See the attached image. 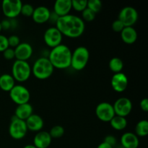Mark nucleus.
<instances>
[{
    "label": "nucleus",
    "instance_id": "1",
    "mask_svg": "<svg viewBox=\"0 0 148 148\" xmlns=\"http://www.w3.org/2000/svg\"><path fill=\"white\" fill-rule=\"evenodd\" d=\"M55 25L62 36L69 38L80 37L85 29V22L82 18L71 14L59 17Z\"/></svg>",
    "mask_w": 148,
    "mask_h": 148
},
{
    "label": "nucleus",
    "instance_id": "2",
    "mask_svg": "<svg viewBox=\"0 0 148 148\" xmlns=\"http://www.w3.org/2000/svg\"><path fill=\"white\" fill-rule=\"evenodd\" d=\"M72 51L67 46L61 44L51 49L49 52L48 59L53 68L59 69H67L71 66Z\"/></svg>",
    "mask_w": 148,
    "mask_h": 148
},
{
    "label": "nucleus",
    "instance_id": "3",
    "mask_svg": "<svg viewBox=\"0 0 148 148\" xmlns=\"http://www.w3.org/2000/svg\"><path fill=\"white\" fill-rule=\"evenodd\" d=\"M33 76L38 79H46L53 74L54 68L46 56L38 58L31 68Z\"/></svg>",
    "mask_w": 148,
    "mask_h": 148
},
{
    "label": "nucleus",
    "instance_id": "4",
    "mask_svg": "<svg viewBox=\"0 0 148 148\" xmlns=\"http://www.w3.org/2000/svg\"><path fill=\"white\" fill-rule=\"evenodd\" d=\"M90 59V52L85 46H79L72 52L71 66L75 71H81L86 67Z\"/></svg>",
    "mask_w": 148,
    "mask_h": 148
},
{
    "label": "nucleus",
    "instance_id": "5",
    "mask_svg": "<svg viewBox=\"0 0 148 148\" xmlns=\"http://www.w3.org/2000/svg\"><path fill=\"white\" fill-rule=\"evenodd\" d=\"M32 74L31 66L27 62L15 60L12 66V76L18 82H25Z\"/></svg>",
    "mask_w": 148,
    "mask_h": 148
},
{
    "label": "nucleus",
    "instance_id": "6",
    "mask_svg": "<svg viewBox=\"0 0 148 148\" xmlns=\"http://www.w3.org/2000/svg\"><path fill=\"white\" fill-rule=\"evenodd\" d=\"M27 131L25 121L13 116L9 126V134L10 137L15 140H20L25 137Z\"/></svg>",
    "mask_w": 148,
    "mask_h": 148
},
{
    "label": "nucleus",
    "instance_id": "7",
    "mask_svg": "<svg viewBox=\"0 0 148 148\" xmlns=\"http://www.w3.org/2000/svg\"><path fill=\"white\" fill-rule=\"evenodd\" d=\"M22 6L23 3L20 0H4L1 3V10L6 17L13 20L20 14Z\"/></svg>",
    "mask_w": 148,
    "mask_h": 148
},
{
    "label": "nucleus",
    "instance_id": "8",
    "mask_svg": "<svg viewBox=\"0 0 148 148\" xmlns=\"http://www.w3.org/2000/svg\"><path fill=\"white\" fill-rule=\"evenodd\" d=\"M9 92L11 100L17 106L29 103L30 93L28 89L23 85H15Z\"/></svg>",
    "mask_w": 148,
    "mask_h": 148
},
{
    "label": "nucleus",
    "instance_id": "9",
    "mask_svg": "<svg viewBox=\"0 0 148 148\" xmlns=\"http://www.w3.org/2000/svg\"><path fill=\"white\" fill-rule=\"evenodd\" d=\"M138 12L132 7H125L121 9L118 16L119 20L125 27H133L138 20Z\"/></svg>",
    "mask_w": 148,
    "mask_h": 148
},
{
    "label": "nucleus",
    "instance_id": "10",
    "mask_svg": "<svg viewBox=\"0 0 148 148\" xmlns=\"http://www.w3.org/2000/svg\"><path fill=\"white\" fill-rule=\"evenodd\" d=\"M95 115L100 121L103 122H110L116 116L113 105L108 102H101L98 104L95 108Z\"/></svg>",
    "mask_w": 148,
    "mask_h": 148
},
{
    "label": "nucleus",
    "instance_id": "11",
    "mask_svg": "<svg viewBox=\"0 0 148 148\" xmlns=\"http://www.w3.org/2000/svg\"><path fill=\"white\" fill-rule=\"evenodd\" d=\"M63 36L56 27H50L46 30L43 34V40L46 46L53 49L62 44Z\"/></svg>",
    "mask_w": 148,
    "mask_h": 148
},
{
    "label": "nucleus",
    "instance_id": "12",
    "mask_svg": "<svg viewBox=\"0 0 148 148\" xmlns=\"http://www.w3.org/2000/svg\"><path fill=\"white\" fill-rule=\"evenodd\" d=\"M113 107L116 116L126 118L132 111V103L128 98L121 97L115 101Z\"/></svg>",
    "mask_w": 148,
    "mask_h": 148
},
{
    "label": "nucleus",
    "instance_id": "13",
    "mask_svg": "<svg viewBox=\"0 0 148 148\" xmlns=\"http://www.w3.org/2000/svg\"><path fill=\"white\" fill-rule=\"evenodd\" d=\"M111 85L113 90L117 92H122L128 86V77L123 72L114 74L111 77Z\"/></svg>",
    "mask_w": 148,
    "mask_h": 148
},
{
    "label": "nucleus",
    "instance_id": "14",
    "mask_svg": "<svg viewBox=\"0 0 148 148\" xmlns=\"http://www.w3.org/2000/svg\"><path fill=\"white\" fill-rule=\"evenodd\" d=\"M16 60L27 62L30 59L33 53V49L31 45L28 43H20L15 49H14Z\"/></svg>",
    "mask_w": 148,
    "mask_h": 148
},
{
    "label": "nucleus",
    "instance_id": "15",
    "mask_svg": "<svg viewBox=\"0 0 148 148\" xmlns=\"http://www.w3.org/2000/svg\"><path fill=\"white\" fill-rule=\"evenodd\" d=\"M50 14L51 11L47 7L44 6H39L34 9V12L31 17L35 23L41 25L49 22Z\"/></svg>",
    "mask_w": 148,
    "mask_h": 148
},
{
    "label": "nucleus",
    "instance_id": "16",
    "mask_svg": "<svg viewBox=\"0 0 148 148\" xmlns=\"http://www.w3.org/2000/svg\"><path fill=\"white\" fill-rule=\"evenodd\" d=\"M52 138L46 131H40L36 133L33 138V145L36 148H48L51 144Z\"/></svg>",
    "mask_w": 148,
    "mask_h": 148
},
{
    "label": "nucleus",
    "instance_id": "17",
    "mask_svg": "<svg viewBox=\"0 0 148 148\" xmlns=\"http://www.w3.org/2000/svg\"><path fill=\"white\" fill-rule=\"evenodd\" d=\"M72 10V0H57L53 4V12L59 17H64Z\"/></svg>",
    "mask_w": 148,
    "mask_h": 148
},
{
    "label": "nucleus",
    "instance_id": "18",
    "mask_svg": "<svg viewBox=\"0 0 148 148\" xmlns=\"http://www.w3.org/2000/svg\"><path fill=\"white\" fill-rule=\"evenodd\" d=\"M120 143L123 148H137L140 145V140L134 133L127 132L121 135Z\"/></svg>",
    "mask_w": 148,
    "mask_h": 148
},
{
    "label": "nucleus",
    "instance_id": "19",
    "mask_svg": "<svg viewBox=\"0 0 148 148\" xmlns=\"http://www.w3.org/2000/svg\"><path fill=\"white\" fill-rule=\"evenodd\" d=\"M25 121L26 123L27 130L35 132H38L41 131L44 126L43 119L41 116L38 114H33Z\"/></svg>",
    "mask_w": 148,
    "mask_h": 148
},
{
    "label": "nucleus",
    "instance_id": "20",
    "mask_svg": "<svg viewBox=\"0 0 148 148\" xmlns=\"http://www.w3.org/2000/svg\"><path fill=\"white\" fill-rule=\"evenodd\" d=\"M33 114V108L29 103L17 106L14 111V116L23 121H26Z\"/></svg>",
    "mask_w": 148,
    "mask_h": 148
},
{
    "label": "nucleus",
    "instance_id": "21",
    "mask_svg": "<svg viewBox=\"0 0 148 148\" xmlns=\"http://www.w3.org/2000/svg\"><path fill=\"white\" fill-rule=\"evenodd\" d=\"M120 33L122 41L129 45L135 43L138 38L137 30L134 27H125Z\"/></svg>",
    "mask_w": 148,
    "mask_h": 148
},
{
    "label": "nucleus",
    "instance_id": "22",
    "mask_svg": "<svg viewBox=\"0 0 148 148\" xmlns=\"http://www.w3.org/2000/svg\"><path fill=\"white\" fill-rule=\"evenodd\" d=\"M15 85V80L10 74H3L0 75V88L3 91L10 92Z\"/></svg>",
    "mask_w": 148,
    "mask_h": 148
},
{
    "label": "nucleus",
    "instance_id": "23",
    "mask_svg": "<svg viewBox=\"0 0 148 148\" xmlns=\"http://www.w3.org/2000/svg\"><path fill=\"white\" fill-rule=\"evenodd\" d=\"M110 125L116 131H122L127 127V120L125 117L115 116L110 121Z\"/></svg>",
    "mask_w": 148,
    "mask_h": 148
},
{
    "label": "nucleus",
    "instance_id": "24",
    "mask_svg": "<svg viewBox=\"0 0 148 148\" xmlns=\"http://www.w3.org/2000/svg\"><path fill=\"white\" fill-rule=\"evenodd\" d=\"M134 134L137 137H144L148 134V121L146 119L140 120L136 124L135 129H134Z\"/></svg>",
    "mask_w": 148,
    "mask_h": 148
},
{
    "label": "nucleus",
    "instance_id": "25",
    "mask_svg": "<svg viewBox=\"0 0 148 148\" xmlns=\"http://www.w3.org/2000/svg\"><path fill=\"white\" fill-rule=\"evenodd\" d=\"M110 70L114 74L122 72L123 68H124V63L123 61L119 57H113L109 61L108 64Z\"/></svg>",
    "mask_w": 148,
    "mask_h": 148
},
{
    "label": "nucleus",
    "instance_id": "26",
    "mask_svg": "<svg viewBox=\"0 0 148 148\" xmlns=\"http://www.w3.org/2000/svg\"><path fill=\"white\" fill-rule=\"evenodd\" d=\"M64 132V129L62 126L55 125L51 129L50 132L49 133L52 139H59L63 137Z\"/></svg>",
    "mask_w": 148,
    "mask_h": 148
},
{
    "label": "nucleus",
    "instance_id": "27",
    "mask_svg": "<svg viewBox=\"0 0 148 148\" xmlns=\"http://www.w3.org/2000/svg\"><path fill=\"white\" fill-rule=\"evenodd\" d=\"M102 2L100 0H90L87 3V8L93 12L95 14L99 12L102 9Z\"/></svg>",
    "mask_w": 148,
    "mask_h": 148
},
{
    "label": "nucleus",
    "instance_id": "28",
    "mask_svg": "<svg viewBox=\"0 0 148 148\" xmlns=\"http://www.w3.org/2000/svg\"><path fill=\"white\" fill-rule=\"evenodd\" d=\"M87 0H72V9L82 12L87 8Z\"/></svg>",
    "mask_w": 148,
    "mask_h": 148
},
{
    "label": "nucleus",
    "instance_id": "29",
    "mask_svg": "<svg viewBox=\"0 0 148 148\" xmlns=\"http://www.w3.org/2000/svg\"><path fill=\"white\" fill-rule=\"evenodd\" d=\"M34 9L33 5H31L30 4H23L20 14L26 17H32L33 12H34Z\"/></svg>",
    "mask_w": 148,
    "mask_h": 148
},
{
    "label": "nucleus",
    "instance_id": "30",
    "mask_svg": "<svg viewBox=\"0 0 148 148\" xmlns=\"http://www.w3.org/2000/svg\"><path fill=\"white\" fill-rule=\"evenodd\" d=\"M81 13H82V17L81 18L84 22H92V20H95V15H96V14H95L93 12L91 11L88 8L85 9Z\"/></svg>",
    "mask_w": 148,
    "mask_h": 148
},
{
    "label": "nucleus",
    "instance_id": "31",
    "mask_svg": "<svg viewBox=\"0 0 148 148\" xmlns=\"http://www.w3.org/2000/svg\"><path fill=\"white\" fill-rule=\"evenodd\" d=\"M7 40H8L9 47L12 48V49H15L20 43V38L17 36H16V35L10 36V37L7 38Z\"/></svg>",
    "mask_w": 148,
    "mask_h": 148
},
{
    "label": "nucleus",
    "instance_id": "32",
    "mask_svg": "<svg viewBox=\"0 0 148 148\" xmlns=\"http://www.w3.org/2000/svg\"><path fill=\"white\" fill-rule=\"evenodd\" d=\"M124 27H125V26L124 25V24L118 19L114 20L111 25V28L116 33H121Z\"/></svg>",
    "mask_w": 148,
    "mask_h": 148
},
{
    "label": "nucleus",
    "instance_id": "33",
    "mask_svg": "<svg viewBox=\"0 0 148 148\" xmlns=\"http://www.w3.org/2000/svg\"><path fill=\"white\" fill-rule=\"evenodd\" d=\"M2 53L3 56L7 60H12V59H15V53H14V49L9 47L5 51H4Z\"/></svg>",
    "mask_w": 148,
    "mask_h": 148
},
{
    "label": "nucleus",
    "instance_id": "34",
    "mask_svg": "<svg viewBox=\"0 0 148 148\" xmlns=\"http://www.w3.org/2000/svg\"><path fill=\"white\" fill-rule=\"evenodd\" d=\"M7 48H9L7 38L4 36V35L0 34V52H3Z\"/></svg>",
    "mask_w": 148,
    "mask_h": 148
},
{
    "label": "nucleus",
    "instance_id": "35",
    "mask_svg": "<svg viewBox=\"0 0 148 148\" xmlns=\"http://www.w3.org/2000/svg\"><path fill=\"white\" fill-rule=\"evenodd\" d=\"M104 143H107L108 145H111V147H113L114 148L116 145L117 144V140L114 136L113 135H108L105 137L104 139Z\"/></svg>",
    "mask_w": 148,
    "mask_h": 148
},
{
    "label": "nucleus",
    "instance_id": "36",
    "mask_svg": "<svg viewBox=\"0 0 148 148\" xmlns=\"http://www.w3.org/2000/svg\"><path fill=\"white\" fill-rule=\"evenodd\" d=\"M1 25L2 30H9L12 27V21L10 19L7 20H4L1 22Z\"/></svg>",
    "mask_w": 148,
    "mask_h": 148
},
{
    "label": "nucleus",
    "instance_id": "37",
    "mask_svg": "<svg viewBox=\"0 0 148 148\" xmlns=\"http://www.w3.org/2000/svg\"><path fill=\"white\" fill-rule=\"evenodd\" d=\"M140 107L143 111L147 112L148 111V100L147 98H144L140 103Z\"/></svg>",
    "mask_w": 148,
    "mask_h": 148
},
{
    "label": "nucleus",
    "instance_id": "38",
    "mask_svg": "<svg viewBox=\"0 0 148 148\" xmlns=\"http://www.w3.org/2000/svg\"><path fill=\"white\" fill-rule=\"evenodd\" d=\"M59 17V16H58L57 14H55L53 12H51V14H50V17H49V22L52 23V24L56 25V22H57Z\"/></svg>",
    "mask_w": 148,
    "mask_h": 148
},
{
    "label": "nucleus",
    "instance_id": "39",
    "mask_svg": "<svg viewBox=\"0 0 148 148\" xmlns=\"http://www.w3.org/2000/svg\"><path fill=\"white\" fill-rule=\"evenodd\" d=\"M97 148H114V147H111V145H108L107 143L103 142V143H100V144L98 145V146L97 147Z\"/></svg>",
    "mask_w": 148,
    "mask_h": 148
},
{
    "label": "nucleus",
    "instance_id": "40",
    "mask_svg": "<svg viewBox=\"0 0 148 148\" xmlns=\"http://www.w3.org/2000/svg\"><path fill=\"white\" fill-rule=\"evenodd\" d=\"M23 148H36L33 145H27L25 146Z\"/></svg>",
    "mask_w": 148,
    "mask_h": 148
},
{
    "label": "nucleus",
    "instance_id": "41",
    "mask_svg": "<svg viewBox=\"0 0 148 148\" xmlns=\"http://www.w3.org/2000/svg\"><path fill=\"white\" fill-rule=\"evenodd\" d=\"M1 30H2V28H1V22H0V33H1Z\"/></svg>",
    "mask_w": 148,
    "mask_h": 148
},
{
    "label": "nucleus",
    "instance_id": "42",
    "mask_svg": "<svg viewBox=\"0 0 148 148\" xmlns=\"http://www.w3.org/2000/svg\"><path fill=\"white\" fill-rule=\"evenodd\" d=\"M0 75H1V74H0Z\"/></svg>",
    "mask_w": 148,
    "mask_h": 148
}]
</instances>
